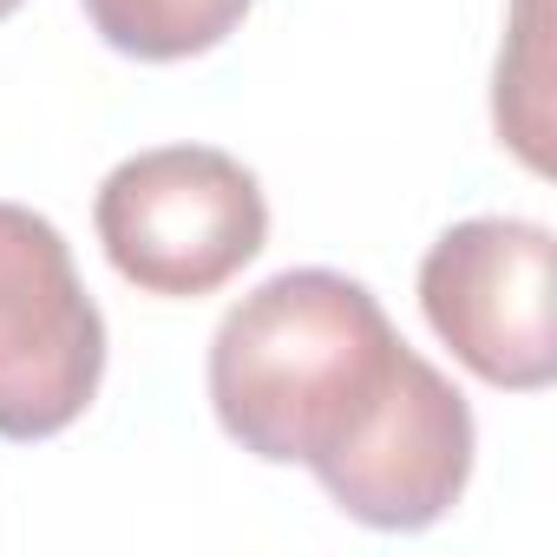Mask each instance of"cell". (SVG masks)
Here are the masks:
<instances>
[{
	"mask_svg": "<svg viewBox=\"0 0 557 557\" xmlns=\"http://www.w3.org/2000/svg\"><path fill=\"white\" fill-rule=\"evenodd\" d=\"M210 407L243 453L309 466L368 531L440 524L479 453L466 394L342 269H283L216 322Z\"/></svg>",
	"mask_w": 557,
	"mask_h": 557,
	"instance_id": "6da1fadb",
	"label": "cell"
},
{
	"mask_svg": "<svg viewBox=\"0 0 557 557\" xmlns=\"http://www.w3.org/2000/svg\"><path fill=\"white\" fill-rule=\"evenodd\" d=\"M92 230L138 296L197 302L262 256L269 197L256 171L216 145H158L112 164L92 197Z\"/></svg>",
	"mask_w": 557,
	"mask_h": 557,
	"instance_id": "7a4b0ae2",
	"label": "cell"
},
{
	"mask_svg": "<svg viewBox=\"0 0 557 557\" xmlns=\"http://www.w3.org/2000/svg\"><path fill=\"white\" fill-rule=\"evenodd\" d=\"M106 381V315L53 216L0 197V440L66 433Z\"/></svg>",
	"mask_w": 557,
	"mask_h": 557,
	"instance_id": "3957f363",
	"label": "cell"
},
{
	"mask_svg": "<svg viewBox=\"0 0 557 557\" xmlns=\"http://www.w3.org/2000/svg\"><path fill=\"white\" fill-rule=\"evenodd\" d=\"M550 262V230L524 216H466L420 256V315L485 387L544 394L557 381Z\"/></svg>",
	"mask_w": 557,
	"mask_h": 557,
	"instance_id": "277c9868",
	"label": "cell"
},
{
	"mask_svg": "<svg viewBox=\"0 0 557 557\" xmlns=\"http://www.w3.org/2000/svg\"><path fill=\"white\" fill-rule=\"evenodd\" d=\"M79 8L112 53L171 66V60H197L223 47L256 0H79Z\"/></svg>",
	"mask_w": 557,
	"mask_h": 557,
	"instance_id": "5b68a950",
	"label": "cell"
},
{
	"mask_svg": "<svg viewBox=\"0 0 557 557\" xmlns=\"http://www.w3.org/2000/svg\"><path fill=\"white\" fill-rule=\"evenodd\" d=\"M14 8H21V0H0V21H8V14H14Z\"/></svg>",
	"mask_w": 557,
	"mask_h": 557,
	"instance_id": "8992f818",
	"label": "cell"
}]
</instances>
